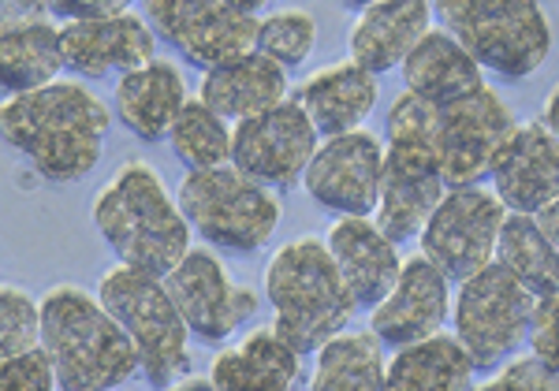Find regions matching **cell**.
<instances>
[{
  "instance_id": "1",
  "label": "cell",
  "mask_w": 559,
  "mask_h": 391,
  "mask_svg": "<svg viewBox=\"0 0 559 391\" xmlns=\"http://www.w3.org/2000/svg\"><path fill=\"white\" fill-rule=\"evenodd\" d=\"M108 127V105L79 79L57 75L0 102V142L49 183H79L102 165Z\"/></svg>"
},
{
  "instance_id": "2",
  "label": "cell",
  "mask_w": 559,
  "mask_h": 391,
  "mask_svg": "<svg viewBox=\"0 0 559 391\" xmlns=\"http://www.w3.org/2000/svg\"><path fill=\"white\" fill-rule=\"evenodd\" d=\"M511 127L515 116L489 83L444 105L403 90L388 108V139L426 145L448 187L481 183Z\"/></svg>"
},
{
  "instance_id": "3",
  "label": "cell",
  "mask_w": 559,
  "mask_h": 391,
  "mask_svg": "<svg viewBox=\"0 0 559 391\" xmlns=\"http://www.w3.org/2000/svg\"><path fill=\"white\" fill-rule=\"evenodd\" d=\"M41 347L64 391H108L139 377V351L97 291L52 284L41 295Z\"/></svg>"
},
{
  "instance_id": "4",
  "label": "cell",
  "mask_w": 559,
  "mask_h": 391,
  "mask_svg": "<svg viewBox=\"0 0 559 391\" xmlns=\"http://www.w3.org/2000/svg\"><path fill=\"white\" fill-rule=\"evenodd\" d=\"M94 227L116 261L165 276L168 269L191 250V224H187L179 198L165 187L157 168L146 161H128L94 198Z\"/></svg>"
},
{
  "instance_id": "5",
  "label": "cell",
  "mask_w": 559,
  "mask_h": 391,
  "mask_svg": "<svg viewBox=\"0 0 559 391\" xmlns=\"http://www.w3.org/2000/svg\"><path fill=\"white\" fill-rule=\"evenodd\" d=\"M265 298L273 306V329L299 354H318L336 332H344L358 303L332 261L329 242L302 235L284 242L265 265Z\"/></svg>"
},
{
  "instance_id": "6",
  "label": "cell",
  "mask_w": 559,
  "mask_h": 391,
  "mask_svg": "<svg viewBox=\"0 0 559 391\" xmlns=\"http://www.w3.org/2000/svg\"><path fill=\"white\" fill-rule=\"evenodd\" d=\"M97 298L131 335L142 380L150 388H176V380L191 372V329L165 280L120 261L97 280Z\"/></svg>"
},
{
  "instance_id": "7",
  "label": "cell",
  "mask_w": 559,
  "mask_h": 391,
  "mask_svg": "<svg viewBox=\"0 0 559 391\" xmlns=\"http://www.w3.org/2000/svg\"><path fill=\"white\" fill-rule=\"evenodd\" d=\"M176 198L191 232L202 235L210 247L242 253V258L265 250L284 216L273 187L236 165L187 171Z\"/></svg>"
},
{
  "instance_id": "8",
  "label": "cell",
  "mask_w": 559,
  "mask_h": 391,
  "mask_svg": "<svg viewBox=\"0 0 559 391\" xmlns=\"http://www.w3.org/2000/svg\"><path fill=\"white\" fill-rule=\"evenodd\" d=\"M432 15L503 83L530 79L552 52V26L537 0H432Z\"/></svg>"
},
{
  "instance_id": "9",
  "label": "cell",
  "mask_w": 559,
  "mask_h": 391,
  "mask_svg": "<svg viewBox=\"0 0 559 391\" xmlns=\"http://www.w3.org/2000/svg\"><path fill=\"white\" fill-rule=\"evenodd\" d=\"M537 298L500 261H489L459 284L452 298V329L477 369H500L530 335Z\"/></svg>"
},
{
  "instance_id": "10",
  "label": "cell",
  "mask_w": 559,
  "mask_h": 391,
  "mask_svg": "<svg viewBox=\"0 0 559 391\" xmlns=\"http://www.w3.org/2000/svg\"><path fill=\"white\" fill-rule=\"evenodd\" d=\"M503 216L508 205L496 198V190L489 194L481 183L448 187V194L421 227L418 247L452 284H463L466 276L496 261Z\"/></svg>"
},
{
  "instance_id": "11",
  "label": "cell",
  "mask_w": 559,
  "mask_h": 391,
  "mask_svg": "<svg viewBox=\"0 0 559 391\" xmlns=\"http://www.w3.org/2000/svg\"><path fill=\"white\" fill-rule=\"evenodd\" d=\"M318 142L321 134L299 97H284L265 112L231 123V165L269 187H292L302 179Z\"/></svg>"
},
{
  "instance_id": "12",
  "label": "cell",
  "mask_w": 559,
  "mask_h": 391,
  "mask_svg": "<svg viewBox=\"0 0 559 391\" xmlns=\"http://www.w3.org/2000/svg\"><path fill=\"white\" fill-rule=\"evenodd\" d=\"M139 4L157 38H165L179 57L202 71L254 49L258 15H242L224 0H139Z\"/></svg>"
},
{
  "instance_id": "13",
  "label": "cell",
  "mask_w": 559,
  "mask_h": 391,
  "mask_svg": "<svg viewBox=\"0 0 559 391\" xmlns=\"http://www.w3.org/2000/svg\"><path fill=\"white\" fill-rule=\"evenodd\" d=\"M160 280H165L168 295H173L176 309L183 313L191 335H202L210 343L236 335L258 313L254 291L239 287L228 276L224 261L202 247L187 250Z\"/></svg>"
},
{
  "instance_id": "14",
  "label": "cell",
  "mask_w": 559,
  "mask_h": 391,
  "mask_svg": "<svg viewBox=\"0 0 559 391\" xmlns=\"http://www.w3.org/2000/svg\"><path fill=\"white\" fill-rule=\"evenodd\" d=\"M384 145L381 139L355 127L344 134H329L318 142L310 165L302 171V187L321 209L340 216H369L381 198Z\"/></svg>"
},
{
  "instance_id": "15",
  "label": "cell",
  "mask_w": 559,
  "mask_h": 391,
  "mask_svg": "<svg viewBox=\"0 0 559 391\" xmlns=\"http://www.w3.org/2000/svg\"><path fill=\"white\" fill-rule=\"evenodd\" d=\"M448 194L440 165L432 161L426 145L407 139L384 142V171H381V198L373 209V224L381 227L395 247L414 242L421 227Z\"/></svg>"
},
{
  "instance_id": "16",
  "label": "cell",
  "mask_w": 559,
  "mask_h": 391,
  "mask_svg": "<svg viewBox=\"0 0 559 391\" xmlns=\"http://www.w3.org/2000/svg\"><path fill=\"white\" fill-rule=\"evenodd\" d=\"M60 57L64 71L83 79H120L157 57V31L146 15H97V20L60 23Z\"/></svg>"
},
{
  "instance_id": "17",
  "label": "cell",
  "mask_w": 559,
  "mask_h": 391,
  "mask_svg": "<svg viewBox=\"0 0 559 391\" xmlns=\"http://www.w3.org/2000/svg\"><path fill=\"white\" fill-rule=\"evenodd\" d=\"M452 321V280L426 253L403 261L395 287L369 309V332L388 347L426 340Z\"/></svg>"
},
{
  "instance_id": "18",
  "label": "cell",
  "mask_w": 559,
  "mask_h": 391,
  "mask_svg": "<svg viewBox=\"0 0 559 391\" xmlns=\"http://www.w3.org/2000/svg\"><path fill=\"white\" fill-rule=\"evenodd\" d=\"M492 190L508 213H540L559 198V139L545 120L515 123L489 168Z\"/></svg>"
},
{
  "instance_id": "19",
  "label": "cell",
  "mask_w": 559,
  "mask_h": 391,
  "mask_svg": "<svg viewBox=\"0 0 559 391\" xmlns=\"http://www.w3.org/2000/svg\"><path fill=\"white\" fill-rule=\"evenodd\" d=\"M324 242H329L332 261H336L350 298L362 309H373L400 280V247L369 216H340L329 227V239Z\"/></svg>"
},
{
  "instance_id": "20",
  "label": "cell",
  "mask_w": 559,
  "mask_h": 391,
  "mask_svg": "<svg viewBox=\"0 0 559 391\" xmlns=\"http://www.w3.org/2000/svg\"><path fill=\"white\" fill-rule=\"evenodd\" d=\"M187 83L183 71L173 60L153 57L139 68L123 71L112 90V112L134 139L142 142H165L168 127L187 105Z\"/></svg>"
},
{
  "instance_id": "21",
  "label": "cell",
  "mask_w": 559,
  "mask_h": 391,
  "mask_svg": "<svg viewBox=\"0 0 559 391\" xmlns=\"http://www.w3.org/2000/svg\"><path fill=\"white\" fill-rule=\"evenodd\" d=\"M432 26V0H369L350 26V60L373 75L395 71Z\"/></svg>"
},
{
  "instance_id": "22",
  "label": "cell",
  "mask_w": 559,
  "mask_h": 391,
  "mask_svg": "<svg viewBox=\"0 0 559 391\" xmlns=\"http://www.w3.org/2000/svg\"><path fill=\"white\" fill-rule=\"evenodd\" d=\"M287 90H292L287 86V68H280L261 49H250L205 71L198 97L216 108L224 120L239 123L247 116H258L265 108L280 105L287 97Z\"/></svg>"
},
{
  "instance_id": "23",
  "label": "cell",
  "mask_w": 559,
  "mask_h": 391,
  "mask_svg": "<svg viewBox=\"0 0 559 391\" xmlns=\"http://www.w3.org/2000/svg\"><path fill=\"white\" fill-rule=\"evenodd\" d=\"M299 362L302 354L280 340L273 324H261L216 354L210 380L221 391H287L299 384Z\"/></svg>"
},
{
  "instance_id": "24",
  "label": "cell",
  "mask_w": 559,
  "mask_h": 391,
  "mask_svg": "<svg viewBox=\"0 0 559 391\" xmlns=\"http://www.w3.org/2000/svg\"><path fill=\"white\" fill-rule=\"evenodd\" d=\"M295 97H299V105L318 127L321 139H329V134L355 131L369 120L377 105V75L347 57L313 71Z\"/></svg>"
},
{
  "instance_id": "25",
  "label": "cell",
  "mask_w": 559,
  "mask_h": 391,
  "mask_svg": "<svg viewBox=\"0 0 559 391\" xmlns=\"http://www.w3.org/2000/svg\"><path fill=\"white\" fill-rule=\"evenodd\" d=\"M403 83L411 94L426 97V102H459V97L474 94L485 86L481 63L471 57L463 42L455 34H448L444 26H429L421 34V42L407 52V60L400 63Z\"/></svg>"
},
{
  "instance_id": "26",
  "label": "cell",
  "mask_w": 559,
  "mask_h": 391,
  "mask_svg": "<svg viewBox=\"0 0 559 391\" xmlns=\"http://www.w3.org/2000/svg\"><path fill=\"white\" fill-rule=\"evenodd\" d=\"M474 358L459 343L455 332H432L395 347L388 362V384L392 391H463L474 388Z\"/></svg>"
},
{
  "instance_id": "27",
  "label": "cell",
  "mask_w": 559,
  "mask_h": 391,
  "mask_svg": "<svg viewBox=\"0 0 559 391\" xmlns=\"http://www.w3.org/2000/svg\"><path fill=\"white\" fill-rule=\"evenodd\" d=\"M60 71H64V57H60L57 20L0 26V90L4 94L34 90L57 79Z\"/></svg>"
},
{
  "instance_id": "28",
  "label": "cell",
  "mask_w": 559,
  "mask_h": 391,
  "mask_svg": "<svg viewBox=\"0 0 559 391\" xmlns=\"http://www.w3.org/2000/svg\"><path fill=\"white\" fill-rule=\"evenodd\" d=\"M388 384V358L373 332H336L318 347L313 391H377Z\"/></svg>"
},
{
  "instance_id": "29",
  "label": "cell",
  "mask_w": 559,
  "mask_h": 391,
  "mask_svg": "<svg viewBox=\"0 0 559 391\" xmlns=\"http://www.w3.org/2000/svg\"><path fill=\"white\" fill-rule=\"evenodd\" d=\"M496 261L534 298L559 291V250L534 213H508L496 242Z\"/></svg>"
},
{
  "instance_id": "30",
  "label": "cell",
  "mask_w": 559,
  "mask_h": 391,
  "mask_svg": "<svg viewBox=\"0 0 559 391\" xmlns=\"http://www.w3.org/2000/svg\"><path fill=\"white\" fill-rule=\"evenodd\" d=\"M168 145L187 171L231 165V120H224L202 97H187V105L168 127Z\"/></svg>"
},
{
  "instance_id": "31",
  "label": "cell",
  "mask_w": 559,
  "mask_h": 391,
  "mask_svg": "<svg viewBox=\"0 0 559 391\" xmlns=\"http://www.w3.org/2000/svg\"><path fill=\"white\" fill-rule=\"evenodd\" d=\"M318 45V20L306 8H276L269 15H258L254 49L273 57L280 68H302Z\"/></svg>"
},
{
  "instance_id": "32",
  "label": "cell",
  "mask_w": 559,
  "mask_h": 391,
  "mask_svg": "<svg viewBox=\"0 0 559 391\" xmlns=\"http://www.w3.org/2000/svg\"><path fill=\"white\" fill-rule=\"evenodd\" d=\"M41 343V298L0 284V358Z\"/></svg>"
},
{
  "instance_id": "33",
  "label": "cell",
  "mask_w": 559,
  "mask_h": 391,
  "mask_svg": "<svg viewBox=\"0 0 559 391\" xmlns=\"http://www.w3.org/2000/svg\"><path fill=\"white\" fill-rule=\"evenodd\" d=\"M52 388H57V369H52V358L41 343L0 358V391H52Z\"/></svg>"
},
{
  "instance_id": "34",
  "label": "cell",
  "mask_w": 559,
  "mask_h": 391,
  "mask_svg": "<svg viewBox=\"0 0 559 391\" xmlns=\"http://www.w3.org/2000/svg\"><path fill=\"white\" fill-rule=\"evenodd\" d=\"M485 391H559V369L548 366L545 358H537L534 351L526 358L511 354L508 366H500V372H492L481 384Z\"/></svg>"
},
{
  "instance_id": "35",
  "label": "cell",
  "mask_w": 559,
  "mask_h": 391,
  "mask_svg": "<svg viewBox=\"0 0 559 391\" xmlns=\"http://www.w3.org/2000/svg\"><path fill=\"white\" fill-rule=\"evenodd\" d=\"M530 351L559 369V291L537 298L534 317H530Z\"/></svg>"
},
{
  "instance_id": "36",
  "label": "cell",
  "mask_w": 559,
  "mask_h": 391,
  "mask_svg": "<svg viewBox=\"0 0 559 391\" xmlns=\"http://www.w3.org/2000/svg\"><path fill=\"white\" fill-rule=\"evenodd\" d=\"M134 0H49L52 20L68 23V20H97V15H120L131 12Z\"/></svg>"
},
{
  "instance_id": "37",
  "label": "cell",
  "mask_w": 559,
  "mask_h": 391,
  "mask_svg": "<svg viewBox=\"0 0 559 391\" xmlns=\"http://www.w3.org/2000/svg\"><path fill=\"white\" fill-rule=\"evenodd\" d=\"M52 20L49 0H0V26Z\"/></svg>"
},
{
  "instance_id": "38",
  "label": "cell",
  "mask_w": 559,
  "mask_h": 391,
  "mask_svg": "<svg viewBox=\"0 0 559 391\" xmlns=\"http://www.w3.org/2000/svg\"><path fill=\"white\" fill-rule=\"evenodd\" d=\"M537 221H540V227H545L548 239H552V242H556V250H559V198H556V202H548L545 209H540Z\"/></svg>"
},
{
  "instance_id": "39",
  "label": "cell",
  "mask_w": 559,
  "mask_h": 391,
  "mask_svg": "<svg viewBox=\"0 0 559 391\" xmlns=\"http://www.w3.org/2000/svg\"><path fill=\"white\" fill-rule=\"evenodd\" d=\"M540 120H545L548 131H552L556 139H559V86L545 97V116H540Z\"/></svg>"
},
{
  "instance_id": "40",
  "label": "cell",
  "mask_w": 559,
  "mask_h": 391,
  "mask_svg": "<svg viewBox=\"0 0 559 391\" xmlns=\"http://www.w3.org/2000/svg\"><path fill=\"white\" fill-rule=\"evenodd\" d=\"M224 4L236 8V12H242V15H261L273 0H224Z\"/></svg>"
},
{
  "instance_id": "41",
  "label": "cell",
  "mask_w": 559,
  "mask_h": 391,
  "mask_svg": "<svg viewBox=\"0 0 559 391\" xmlns=\"http://www.w3.org/2000/svg\"><path fill=\"white\" fill-rule=\"evenodd\" d=\"M344 4H347V8H366L369 0H344Z\"/></svg>"
}]
</instances>
